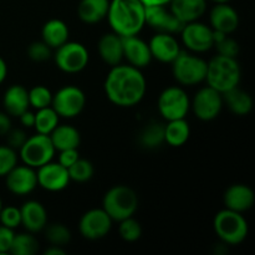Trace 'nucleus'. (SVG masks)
I'll return each mask as SVG.
<instances>
[{
  "label": "nucleus",
  "mask_w": 255,
  "mask_h": 255,
  "mask_svg": "<svg viewBox=\"0 0 255 255\" xmlns=\"http://www.w3.org/2000/svg\"><path fill=\"white\" fill-rule=\"evenodd\" d=\"M147 82L143 74L131 65L112 66L105 80V92L110 101L119 107H132L143 100Z\"/></svg>",
  "instance_id": "f257e3e1"
},
{
  "label": "nucleus",
  "mask_w": 255,
  "mask_h": 255,
  "mask_svg": "<svg viewBox=\"0 0 255 255\" xmlns=\"http://www.w3.org/2000/svg\"><path fill=\"white\" fill-rule=\"evenodd\" d=\"M146 6L141 0H110L107 20L120 36L138 35L146 25Z\"/></svg>",
  "instance_id": "f03ea898"
},
{
  "label": "nucleus",
  "mask_w": 255,
  "mask_h": 255,
  "mask_svg": "<svg viewBox=\"0 0 255 255\" xmlns=\"http://www.w3.org/2000/svg\"><path fill=\"white\" fill-rule=\"evenodd\" d=\"M242 70L236 57L217 55L207 62V85L221 94L229 91L239 85Z\"/></svg>",
  "instance_id": "7ed1b4c3"
},
{
  "label": "nucleus",
  "mask_w": 255,
  "mask_h": 255,
  "mask_svg": "<svg viewBox=\"0 0 255 255\" xmlns=\"http://www.w3.org/2000/svg\"><path fill=\"white\" fill-rule=\"evenodd\" d=\"M102 208L114 222H121L133 217L138 208L137 193L128 186H115L105 193Z\"/></svg>",
  "instance_id": "20e7f679"
},
{
  "label": "nucleus",
  "mask_w": 255,
  "mask_h": 255,
  "mask_svg": "<svg viewBox=\"0 0 255 255\" xmlns=\"http://www.w3.org/2000/svg\"><path fill=\"white\" fill-rule=\"evenodd\" d=\"M213 227L222 243L227 246H238L248 237L249 226L243 213L224 208L214 217Z\"/></svg>",
  "instance_id": "39448f33"
},
{
  "label": "nucleus",
  "mask_w": 255,
  "mask_h": 255,
  "mask_svg": "<svg viewBox=\"0 0 255 255\" xmlns=\"http://www.w3.org/2000/svg\"><path fill=\"white\" fill-rule=\"evenodd\" d=\"M171 65L173 77L182 86H194L206 80L207 61L197 55L181 51Z\"/></svg>",
  "instance_id": "423d86ee"
},
{
  "label": "nucleus",
  "mask_w": 255,
  "mask_h": 255,
  "mask_svg": "<svg viewBox=\"0 0 255 255\" xmlns=\"http://www.w3.org/2000/svg\"><path fill=\"white\" fill-rule=\"evenodd\" d=\"M56 149H55L49 134L36 132V134L34 136L27 137L21 148L19 149V156L24 164L36 169L42 164L52 161Z\"/></svg>",
  "instance_id": "0eeeda50"
},
{
  "label": "nucleus",
  "mask_w": 255,
  "mask_h": 255,
  "mask_svg": "<svg viewBox=\"0 0 255 255\" xmlns=\"http://www.w3.org/2000/svg\"><path fill=\"white\" fill-rule=\"evenodd\" d=\"M157 107L161 116L167 121L186 119L191 109V100L182 87L171 86L161 92L157 101Z\"/></svg>",
  "instance_id": "6e6552de"
},
{
  "label": "nucleus",
  "mask_w": 255,
  "mask_h": 255,
  "mask_svg": "<svg viewBox=\"0 0 255 255\" xmlns=\"http://www.w3.org/2000/svg\"><path fill=\"white\" fill-rule=\"evenodd\" d=\"M86 106V95L80 87L67 85L61 87L52 95L51 107L59 117L74 119L77 117Z\"/></svg>",
  "instance_id": "1a4fd4ad"
},
{
  "label": "nucleus",
  "mask_w": 255,
  "mask_h": 255,
  "mask_svg": "<svg viewBox=\"0 0 255 255\" xmlns=\"http://www.w3.org/2000/svg\"><path fill=\"white\" fill-rule=\"evenodd\" d=\"M55 50V62L61 71L77 74L86 69L90 55L89 50L81 42L66 41Z\"/></svg>",
  "instance_id": "9d476101"
},
{
  "label": "nucleus",
  "mask_w": 255,
  "mask_h": 255,
  "mask_svg": "<svg viewBox=\"0 0 255 255\" xmlns=\"http://www.w3.org/2000/svg\"><path fill=\"white\" fill-rule=\"evenodd\" d=\"M223 95L207 85L194 95L191 107L194 115L201 121H212L217 119L223 109Z\"/></svg>",
  "instance_id": "9b49d317"
},
{
  "label": "nucleus",
  "mask_w": 255,
  "mask_h": 255,
  "mask_svg": "<svg viewBox=\"0 0 255 255\" xmlns=\"http://www.w3.org/2000/svg\"><path fill=\"white\" fill-rule=\"evenodd\" d=\"M114 221L104 208L87 211L79 222V232L85 239L99 241L110 233Z\"/></svg>",
  "instance_id": "f8f14e48"
},
{
  "label": "nucleus",
  "mask_w": 255,
  "mask_h": 255,
  "mask_svg": "<svg viewBox=\"0 0 255 255\" xmlns=\"http://www.w3.org/2000/svg\"><path fill=\"white\" fill-rule=\"evenodd\" d=\"M181 36L184 46L196 54L208 51L214 46L213 29L198 20L184 24L181 30Z\"/></svg>",
  "instance_id": "ddd939ff"
},
{
  "label": "nucleus",
  "mask_w": 255,
  "mask_h": 255,
  "mask_svg": "<svg viewBox=\"0 0 255 255\" xmlns=\"http://www.w3.org/2000/svg\"><path fill=\"white\" fill-rule=\"evenodd\" d=\"M36 169L37 186L45 191L60 192L69 186V172L59 162L50 161Z\"/></svg>",
  "instance_id": "4468645a"
},
{
  "label": "nucleus",
  "mask_w": 255,
  "mask_h": 255,
  "mask_svg": "<svg viewBox=\"0 0 255 255\" xmlns=\"http://www.w3.org/2000/svg\"><path fill=\"white\" fill-rule=\"evenodd\" d=\"M5 183L9 192L16 196H26L30 194L37 187L36 171L32 167L15 166L9 173L5 176Z\"/></svg>",
  "instance_id": "2eb2a0df"
},
{
  "label": "nucleus",
  "mask_w": 255,
  "mask_h": 255,
  "mask_svg": "<svg viewBox=\"0 0 255 255\" xmlns=\"http://www.w3.org/2000/svg\"><path fill=\"white\" fill-rule=\"evenodd\" d=\"M146 25L158 32L166 34H177L181 32L184 24L179 21L173 12L166 6H146Z\"/></svg>",
  "instance_id": "dca6fc26"
},
{
  "label": "nucleus",
  "mask_w": 255,
  "mask_h": 255,
  "mask_svg": "<svg viewBox=\"0 0 255 255\" xmlns=\"http://www.w3.org/2000/svg\"><path fill=\"white\" fill-rule=\"evenodd\" d=\"M122 46H124V59L128 61V65L141 70L151 64L152 54L148 42L142 40L137 35L122 36Z\"/></svg>",
  "instance_id": "f3484780"
},
{
  "label": "nucleus",
  "mask_w": 255,
  "mask_h": 255,
  "mask_svg": "<svg viewBox=\"0 0 255 255\" xmlns=\"http://www.w3.org/2000/svg\"><path fill=\"white\" fill-rule=\"evenodd\" d=\"M223 202L227 209L238 212V213H244L253 208L255 203V193L247 184H232L224 192Z\"/></svg>",
  "instance_id": "a211bd4d"
},
{
  "label": "nucleus",
  "mask_w": 255,
  "mask_h": 255,
  "mask_svg": "<svg viewBox=\"0 0 255 255\" xmlns=\"http://www.w3.org/2000/svg\"><path fill=\"white\" fill-rule=\"evenodd\" d=\"M151 50L152 59L158 60L164 64H172L174 59L182 51L179 42L172 34L157 32L148 42Z\"/></svg>",
  "instance_id": "6ab92c4d"
},
{
  "label": "nucleus",
  "mask_w": 255,
  "mask_h": 255,
  "mask_svg": "<svg viewBox=\"0 0 255 255\" xmlns=\"http://www.w3.org/2000/svg\"><path fill=\"white\" fill-rule=\"evenodd\" d=\"M209 22V26L216 31L231 35L238 29L239 15L234 7L228 5V2H222L216 4V6L211 10Z\"/></svg>",
  "instance_id": "aec40b11"
},
{
  "label": "nucleus",
  "mask_w": 255,
  "mask_h": 255,
  "mask_svg": "<svg viewBox=\"0 0 255 255\" xmlns=\"http://www.w3.org/2000/svg\"><path fill=\"white\" fill-rule=\"evenodd\" d=\"M20 214H21V226L30 233H39L47 226V212L40 202H25L20 208Z\"/></svg>",
  "instance_id": "412c9836"
},
{
  "label": "nucleus",
  "mask_w": 255,
  "mask_h": 255,
  "mask_svg": "<svg viewBox=\"0 0 255 255\" xmlns=\"http://www.w3.org/2000/svg\"><path fill=\"white\" fill-rule=\"evenodd\" d=\"M99 55L105 64L110 66H116L124 60V46H122V36L116 32H107L102 35L97 45Z\"/></svg>",
  "instance_id": "4be33fe9"
},
{
  "label": "nucleus",
  "mask_w": 255,
  "mask_h": 255,
  "mask_svg": "<svg viewBox=\"0 0 255 255\" xmlns=\"http://www.w3.org/2000/svg\"><path fill=\"white\" fill-rule=\"evenodd\" d=\"M169 10L183 24L197 21L207 10L206 0H171Z\"/></svg>",
  "instance_id": "5701e85b"
},
{
  "label": "nucleus",
  "mask_w": 255,
  "mask_h": 255,
  "mask_svg": "<svg viewBox=\"0 0 255 255\" xmlns=\"http://www.w3.org/2000/svg\"><path fill=\"white\" fill-rule=\"evenodd\" d=\"M2 105L9 116L19 117L29 110V94L22 85H11L2 96Z\"/></svg>",
  "instance_id": "b1692460"
},
{
  "label": "nucleus",
  "mask_w": 255,
  "mask_h": 255,
  "mask_svg": "<svg viewBox=\"0 0 255 255\" xmlns=\"http://www.w3.org/2000/svg\"><path fill=\"white\" fill-rule=\"evenodd\" d=\"M222 95H223V102L227 105L229 111L237 116H247L253 110V97L249 92L239 89L238 86Z\"/></svg>",
  "instance_id": "393cba45"
},
{
  "label": "nucleus",
  "mask_w": 255,
  "mask_h": 255,
  "mask_svg": "<svg viewBox=\"0 0 255 255\" xmlns=\"http://www.w3.org/2000/svg\"><path fill=\"white\" fill-rule=\"evenodd\" d=\"M69 26L60 19L49 20L41 29V40L52 50L69 41Z\"/></svg>",
  "instance_id": "a878e982"
},
{
  "label": "nucleus",
  "mask_w": 255,
  "mask_h": 255,
  "mask_svg": "<svg viewBox=\"0 0 255 255\" xmlns=\"http://www.w3.org/2000/svg\"><path fill=\"white\" fill-rule=\"evenodd\" d=\"M110 0H81L77 15L85 24H97L107 16Z\"/></svg>",
  "instance_id": "bb28decb"
},
{
  "label": "nucleus",
  "mask_w": 255,
  "mask_h": 255,
  "mask_svg": "<svg viewBox=\"0 0 255 255\" xmlns=\"http://www.w3.org/2000/svg\"><path fill=\"white\" fill-rule=\"evenodd\" d=\"M49 136L56 151L79 148L80 143H81L80 132L70 125H57Z\"/></svg>",
  "instance_id": "cd10ccee"
},
{
  "label": "nucleus",
  "mask_w": 255,
  "mask_h": 255,
  "mask_svg": "<svg viewBox=\"0 0 255 255\" xmlns=\"http://www.w3.org/2000/svg\"><path fill=\"white\" fill-rule=\"evenodd\" d=\"M191 136V127L186 119L171 120L164 125V142L172 147H181Z\"/></svg>",
  "instance_id": "c85d7f7f"
},
{
  "label": "nucleus",
  "mask_w": 255,
  "mask_h": 255,
  "mask_svg": "<svg viewBox=\"0 0 255 255\" xmlns=\"http://www.w3.org/2000/svg\"><path fill=\"white\" fill-rule=\"evenodd\" d=\"M139 143L147 149H154L164 143V125L149 122L139 133Z\"/></svg>",
  "instance_id": "c756f323"
},
{
  "label": "nucleus",
  "mask_w": 255,
  "mask_h": 255,
  "mask_svg": "<svg viewBox=\"0 0 255 255\" xmlns=\"http://www.w3.org/2000/svg\"><path fill=\"white\" fill-rule=\"evenodd\" d=\"M59 115L51 106L36 110L34 127L37 133L50 134L59 125Z\"/></svg>",
  "instance_id": "7c9ffc66"
},
{
  "label": "nucleus",
  "mask_w": 255,
  "mask_h": 255,
  "mask_svg": "<svg viewBox=\"0 0 255 255\" xmlns=\"http://www.w3.org/2000/svg\"><path fill=\"white\" fill-rule=\"evenodd\" d=\"M39 249V242L34 234L27 233L15 234L9 253L14 255H34Z\"/></svg>",
  "instance_id": "2f4dec72"
},
{
  "label": "nucleus",
  "mask_w": 255,
  "mask_h": 255,
  "mask_svg": "<svg viewBox=\"0 0 255 255\" xmlns=\"http://www.w3.org/2000/svg\"><path fill=\"white\" fill-rule=\"evenodd\" d=\"M70 181L77 182V183H85L89 182L95 174V167L89 159L79 158L76 162L67 168Z\"/></svg>",
  "instance_id": "473e14b6"
},
{
  "label": "nucleus",
  "mask_w": 255,
  "mask_h": 255,
  "mask_svg": "<svg viewBox=\"0 0 255 255\" xmlns=\"http://www.w3.org/2000/svg\"><path fill=\"white\" fill-rule=\"evenodd\" d=\"M45 237L50 246L64 247L71 241V232L66 226L61 223H54L45 227Z\"/></svg>",
  "instance_id": "72a5a7b5"
},
{
  "label": "nucleus",
  "mask_w": 255,
  "mask_h": 255,
  "mask_svg": "<svg viewBox=\"0 0 255 255\" xmlns=\"http://www.w3.org/2000/svg\"><path fill=\"white\" fill-rule=\"evenodd\" d=\"M27 94H29V105L34 107L35 110L51 106L52 94L46 86L37 85V86H34L32 89L27 90Z\"/></svg>",
  "instance_id": "f704fd0d"
},
{
  "label": "nucleus",
  "mask_w": 255,
  "mask_h": 255,
  "mask_svg": "<svg viewBox=\"0 0 255 255\" xmlns=\"http://www.w3.org/2000/svg\"><path fill=\"white\" fill-rule=\"evenodd\" d=\"M119 234L125 242L128 243H133V242L138 241L142 236V227L138 221L133 218V217H128V218L124 219V221L119 222Z\"/></svg>",
  "instance_id": "c9c22d12"
},
{
  "label": "nucleus",
  "mask_w": 255,
  "mask_h": 255,
  "mask_svg": "<svg viewBox=\"0 0 255 255\" xmlns=\"http://www.w3.org/2000/svg\"><path fill=\"white\" fill-rule=\"evenodd\" d=\"M17 164V152L10 146H0V177H5Z\"/></svg>",
  "instance_id": "e433bc0d"
},
{
  "label": "nucleus",
  "mask_w": 255,
  "mask_h": 255,
  "mask_svg": "<svg viewBox=\"0 0 255 255\" xmlns=\"http://www.w3.org/2000/svg\"><path fill=\"white\" fill-rule=\"evenodd\" d=\"M52 49L44 41H34L27 47V56L35 62H44L51 57Z\"/></svg>",
  "instance_id": "4c0bfd02"
},
{
  "label": "nucleus",
  "mask_w": 255,
  "mask_h": 255,
  "mask_svg": "<svg viewBox=\"0 0 255 255\" xmlns=\"http://www.w3.org/2000/svg\"><path fill=\"white\" fill-rule=\"evenodd\" d=\"M0 223H1V226L7 227L10 229H15L21 226L20 208L12 206L2 207L1 211H0Z\"/></svg>",
  "instance_id": "58836bf2"
},
{
  "label": "nucleus",
  "mask_w": 255,
  "mask_h": 255,
  "mask_svg": "<svg viewBox=\"0 0 255 255\" xmlns=\"http://www.w3.org/2000/svg\"><path fill=\"white\" fill-rule=\"evenodd\" d=\"M214 46L217 47L218 55H223V56L228 57H237V55L239 54V44L234 39L229 37L228 35H226L223 39L217 41Z\"/></svg>",
  "instance_id": "ea45409f"
},
{
  "label": "nucleus",
  "mask_w": 255,
  "mask_h": 255,
  "mask_svg": "<svg viewBox=\"0 0 255 255\" xmlns=\"http://www.w3.org/2000/svg\"><path fill=\"white\" fill-rule=\"evenodd\" d=\"M5 136H6V139H7V146L14 148L15 151H19L27 138L26 133L20 128H14V129L11 128L6 134H5Z\"/></svg>",
  "instance_id": "a19ab883"
},
{
  "label": "nucleus",
  "mask_w": 255,
  "mask_h": 255,
  "mask_svg": "<svg viewBox=\"0 0 255 255\" xmlns=\"http://www.w3.org/2000/svg\"><path fill=\"white\" fill-rule=\"evenodd\" d=\"M14 229L0 226V254H6L11 248L12 239H14Z\"/></svg>",
  "instance_id": "79ce46f5"
},
{
  "label": "nucleus",
  "mask_w": 255,
  "mask_h": 255,
  "mask_svg": "<svg viewBox=\"0 0 255 255\" xmlns=\"http://www.w3.org/2000/svg\"><path fill=\"white\" fill-rule=\"evenodd\" d=\"M59 163L61 166H64L65 168H69L74 162H76L77 159L80 158V154L77 148H69V149H64V151H59Z\"/></svg>",
  "instance_id": "37998d69"
},
{
  "label": "nucleus",
  "mask_w": 255,
  "mask_h": 255,
  "mask_svg": "<svg viewBox=\"0 0 255 255\" xmlns=\"http://www.w3.org/2000/svg\"><path fill=\"white\" fill-rule=\"evenodd\" d=\"M11 129V120L5 112H0V136H5Z\"/></svg>",
  "instance_id": "c03bdc74"
},
{
  "label": "nucleus",
  "mask_w": 255,
  "mask_h": 255,
  "mask_svg": "<svg viewBox=\"0 0 255 255\" xmlns=\"http://www.w3.org/2000/svg\"><path fill=\"white\" fill-rule=\"evenodd\" d=\"M19 119H20V122H21L22 126L34 127V122H35V114H34V112L26 110V111L22 112V114L20 115Z\"/></svg>",
  "instance_id": "a18cd8bd"
},
{
  "label": "nucleus",
  "mask_w": 255,
  "mask_h": 255,
  "mask_svg": "<svg viewBox=\"0 0 255 255\" xmlns=\"http://www.w3.org/2000/svg\"><path fill=\"white\" fill-rule=\"evenodd\" d=\"M144 6H166L171 0H141Z\"/></svg>",
  "instance_id": "49530a36"
},
{
  "label": "nucleus",
  "mask_w": 255,
  "mask_h": 255,
  "mask_svg": "<svg viewBox=\"0 0 255 255\" xmlns=\"http://www.w3.org/2000/svg\"><path fill=\"white\" fill-rule=\"evenodd\" d=\"M66 254V251L62 249V247L57 246H50L49 248L45 251V255H65Z\"/></svg>",
  "instance_id": "de8ad7c7"
},
{
  "label": "nucleus",
  "mask_w": 255,
  "mask_h": 255,
  "mask_svg": "<svg viewBox=\"0 0 255 255\" xmlns=\"http://www.w3.org/2000/svg\"><path fill=\"white\" fill-rule=\"evenodd\" d=\"M7 76V65L5 60L0 56V85L5 81Z\"/></svg>",
  "instance_id": "09e8293b"
},
{
  "label": "nucleus",
  "mask_w": 255,
  "mask_h": 255,
  "mask_svg": "<svg viewBox=\"0 0 255 255\" xmlns=\"http://www.w3.org/2000/svg\"><path fill=\"white\" fill-rule=\"evenodd\" d=\"M212 1H214L216 4H222V2H228L229 0H212Z\"/></svg>",
  "instance_id": "8fccbe9b"
},
{
  "label": "nucleus",
  "mask_w": 255,
  "mask_h": 255,
  "mask_svg": "<svg viewBox=\"0 0 255 255\" xmlns=\"http://www.w3.org/2000/svg\"><path fill=\"white\" fill-rule=\"evenodd\" d=\"M1 208H2V201L1 198H0V211H1Z\"/></svg>",
  "instance_id": "3c124183"
}]
</instances>
